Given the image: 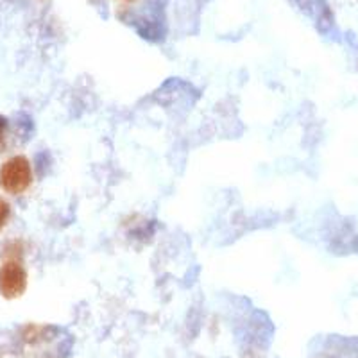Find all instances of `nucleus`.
Segmentation results:
<instances>
[{
    "label": "nucleus",
    "instance_id": "nucleus-1",
    "mask_svg": "<svg viewBox=\"0 0 358 358\" xmlns=\"http://www.w3.org/2000/svg\"><path fill=\"white\" fill-rule=\"evenodd\" d=\"M33 185V167L25 156L9 158L0 167V188L11 196H20Z\"/></svg>",
    "mask_w": 358,
    "mask_h": 358
},
{
    "label": "nucleus",
    "instance_id": "nucleus-4",
    "mask_svg": "<svg viewBox=\"0 0 358 358\" xmlns=\"http://www.w3.org/2000/svg\"><path fill=\"white\" fill-rule=\"evenodd\" d=\"M8 129L9 120L0 115V152H4L8 149Z\"/></svg>",
    "mask_w": 358,
    "mask_h": 358
},
{
    "label": "nucleus",
    "instance_id": "nucleus-3",
    "mask_svg": "<svg viewBox=\"0 0 358 358\" xmlns=\"http://www.w3.org/2000/svg\"><path fill=\"white\" fill-rule=\"evenodd\" d=\"M9 219H11V206L8 201L0 197V231L8 226Z\"/></svg>",
    "mask_w": 358,
    "mask_h": 358
},
{
    "label": "nucleus",
    "instance_id": "nucleus-5",
    "mask_svg": "<svg viewBox=\"0 0 358 358\" xmlns=\"http://www.w3.org/2000/svg\"><path fill=\"white\" fill-rule=\"evenodd\" d=\"M126 2H131V0H126Z\"/></svg>",
    "mask_w": 358,
    "mask_h": 358
},
{
    "label": "nucleus",
    "instance_id": "nucleus-2",
    "mask_svg": "<svg viewBox=\"0 0 358 358\" xmlns=\"http://www.w3.org/2000/svg\"><path fill=\"white\" fill-rule=\"evenodd\" d=\"M27 289V271L20 258H9L0 265V294L6 299H17Z\"/></svg>",
    "mask_w": 358,
    "mask_h": 358
}]
</instances>
